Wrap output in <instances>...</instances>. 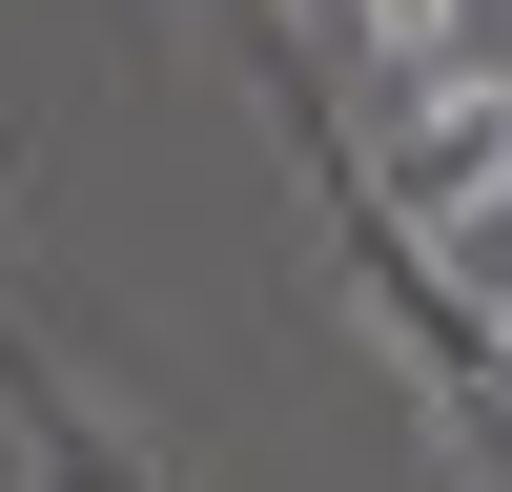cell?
<instances>
[{
  "instance_id": "1",
  "label": "cell",
  "mask_w": 512,
  "mask_h": 492,
  "mask_svg": "<svg viewBox=\"0 0 512 492\" xmlns=\"http://www.w3.org/2000/svg\"><path fill=\"white\" fill-rule=\"evenodd\" d=\"M369 41H390L410 82H451V0H369Z\"/></svg>"
}]
</instances>
